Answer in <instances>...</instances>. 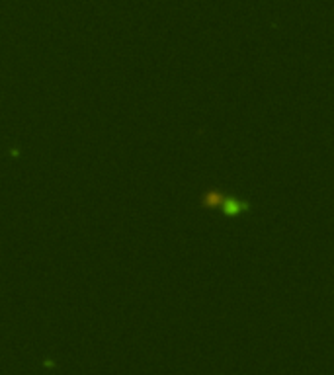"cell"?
<instances>
[{"label": "cell", "instance_id": "cell-1", "mask_svg": "<svg viewBox=\"0 0 334 375\" xmlns=\"http://www.w3.org/2000/svg\"><path fill=\"white\" fill-rule=\"evenodd\" d=\"M248 204L242 202V200H236V198H231V196H225L223 194V200L219 204V209L229 217H238V215L246 213L248 211Z\"/></svg>", "mask_w": 334, "mask_h": 375}]
</instances>
